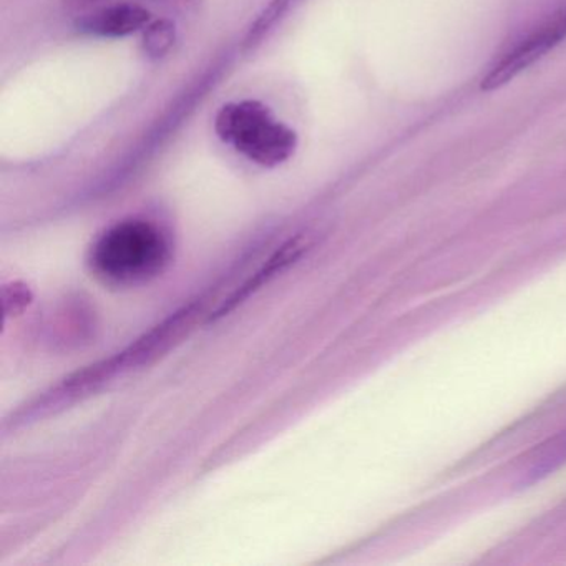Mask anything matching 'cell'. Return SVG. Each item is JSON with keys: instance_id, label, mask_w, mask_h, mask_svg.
<instances>
[{"instance_id": "obj_1", "label": "cell", "mask_w": 566, "mask_h": 566, "mask_svg": "<svg viewBox=\"0 0 566 566\" xmlns=\"http://www.w3.org/2000/svg\"><path fill=\"white\" fill-rule=\"evenodd\" d=\"M170 260V244L160 228L142 220L124 221L105 231L94 250L95 273L112 284L132 286L157 276Z\"/></svg>"}, {"instance_id": "obj_2", "label": "cell", "mask_w": 566, "mask_h": 566, "mask_svg": "<svg viewBox=\"0 0 566 566\" xmlns=\"http://www.w3.org/2000/svg\"><path fill=\"white\" fill-rule=\"evenodd\" d=\"M214 130L224 144L261 167L284 164L296 150V134L256 101L224 105Z\"/></svg>"}, {"instance_id": "obj_3", "label": "cell", "mask_w": 566, "mask_h": 566, "mask_svg": "<svg viewBox=\"0 0 566 566\" xmlns=\"http://www.w3.org/2000/svg\"><path fill=\"white\" fill-rule=\"evenodd\" d=\"M197 313L198 304H191V306L171 314L168 319L158 324L140 339L135 340L127 349L65 380L55 392H52L54 397H45L44 402H42V406L39 403L38 409L44 410L48 407L64 403L65 400L77 399V397L92 392V390L97 389L102 384L108 382L114 377L137 369L142 364H148L155 357L161 356V353H165L168 347L174 346L184 336Z\"/></svg>"}, {"instance_id": "obj_4", "label": "cell", "mask_w": 566, "mask_h": 566, "mask_svg": "<svg viewBox=\"0 0 566 566\" xmlns=\"http://www.w3.org/2000/svg\"><path fill=\"white\" fill-rule=\"evenodd\" d=\"M563 39H566V8L559 9L553 18L543 22L539 28L533 29L526 38L520 39L510 48L482 78V91H493L512 81L520 72L542 59L549 49L558 45Z\"/></svg>"}, {"instance_id": "obj_5", "label": "cell", "mask_w": 566, "mask_h": 566, "mask_svg": "<svg viewBox=\"0 0 566 566\" xmlns=\"http://www.w3.org/2000/svg\"><path fill=\"white\" fill-rule=\"evenodd\" d=\"M150 12L137 4H115L78 19L77 29L97 38H125L147 29Z\"/></svg>"}, {"instance_id": "obj_6", "label": "cell", "mask_w": 566, "mask_h": 566, "mask_svg": "<svg viewBox=\"0 0 566 566\" xmlns=\"http://www.w3.org/2000/svg\"><path fill=\"white\" fill-rule=\"evenodd\" d=\"M307 248H310V240L303 237V234L291 238L290 241H286V243L266 261V264H264L261 270L256 271V274H253L243 286L238 287L230 297H227V300L217 307L214 314H211L210 319L213 321L218 319V317L227 316L230 311H233L234 307L240 306L247 297H250L254 291L264 286L271 277L286 270L290 264L296 263V261L303 256L304 251H307Z\"/></svg>"}, {"instance_id": "obj_7", "label": "cell", "mask_w": 566, "mask_h": 566, "mask_svg": "<svg viewBox=\"0 0 566 566\" xmlns=\"http://www.w3.org/2000/svg\"><path fill=\"white\" fill-rule=\"evenodd\" d=\"M566 463V429L548 437L545 442L533 447L526 453L522 467V483H533L545 479L549 473Z\"/></svg>"}, {"instance_id": "obj_8", "label": "cell", "mask_w": 566, "mask_h": 566, "mask_svg": "<svg viewBox=\"0 0 566 566\" xmlns=\"http://www.w3.org/2000/svg\"><path fill=\"white\" fill-rule=\"evenodd\" d=\"M175 41V28L168 21L155 22L145 29V52L150 57H161L170 51Z\"/></svg>"}, {"instance_id": "obj_9", "label": "cell", "mask_w": 566, "mask_h": 566, "mask_svg": "<svg viewBox=\"0 0 566 566\" xmlns=\"http://www.w3.org/2000/svg\"><path fill=\"white\" fill-rule=\"evenodd\" d=\"M4 306L9 307L12 304L11 310L6 311L9 314L19 313V311L24 310L29 303H31V294L25 287L19 286V284H12L11 287H8L4 293Z\"/></svg>"}, {"instance_id": "obj_10", "label": "cell", "mask_w": 566, "mask_h": 566, "mask_svg": "<svg viewBox=\"0 0 566 566\" xmlns=\"http://www.w3.org/2000/svg\"><path fill=\"white\" fill-rule=\"evenodd\" d=\"M77 4H95V2H104V0H75Z\"/></svg>"}]
</instances>
